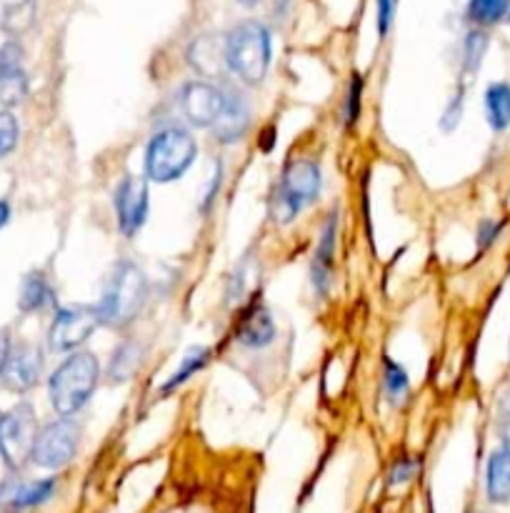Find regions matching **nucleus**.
Wrapping results in <instances>:
<instances>
[{"instance_id": "13", "label": "nucleus", "mask_w": 510, "mask_h": 513, "mask_svg": "<svg viewBox=\"0 0 510 513\" xmlns=\"http://www.w3.org/2000/svg\"><path fill=\"white\" fill-rule=\"evenodd\" d=\"M250 128V101L245 98V93L240 91H228L225 93V106L220 111L218 121L213 123V138L223 146L240 141V138L248 133Z\"/></svg>"}, {"instance_id": "9", "label": "nucleus", "mask_w": 510, "mask_h": 513, "mask_svg": "<svg viewBox=\"0 0 510 513\" xmlns=\"http://www.w3.org/2000/svg\"><path fill=\"white\" fill-rule=\"evenodd\" d=\"M113 206H115V221H118L120 233L125 238H133L140 228L148 221V208H150V191H148V178L145 176H123V181L115 186L113 193Z\"/></svg>"}, {"instance_id": "2", "label": "nucleus", "mask_w": 510, "mask_h": 513, "mask_svg": "<svg viewBox=\"0 0 510 513\" xmlns=\"http://www.w3.org/2000/svg\"><path fill=\"white\" fill-rule=\"evenodd\" d=\"M100 383V361L90 351H70L48 381L50 406L58 416L73 418L83 411Z\"/></svg>"}, {"instance_id": "11", "label": "nucleus", "mask_w": 510, "mask_h": 513, "mask_svg": "<svg viewBox=\"0 0 510 513\" xmlns=\"http://www.w3.org/2000/svg\"><path fill=\"white\" fill-rule=\"evenodd\" d=\"M43 363H45L43 351H40L35 343H28V341L13 343L8 363H5L0 378H3L5 388H10V391L28 393L38 386L40 376H43Z\"/></svg>"}, {"instance_id": "27", "label": "nucleus", "mask_w": 510, "mask_h": 513, "mask_svg": "<svg viewBox=\"0 0 510 513\" xmlns=\"http://www.w3.org/2000/svg\"><path fill=\"white\" fill-rule=\"evenodd\" d=\"M360 101H363V78L358 73H353L350 78V88H348V98H345V126H355L360 118Z\"/></svg>"}, {"instance_id": "20", "label": "nucleus", "mask_w": 510, "mask_h": 513, "mask_svg": "<svg viewBox=\"0 0 510 513\" xmlns=\"http://www.w3.org/2000/svg\"><path fill=\"white\" fill-rule=\"evenodd\" d=\"M485 121L495 133L510 128V83H490L483 98Z\"/></svg>"}, {"instance_id": "30", "label": "nucleus", "mask_w": 510, "mask_h": 513, "mask_svg": "<svg viewBox=\"0 0 510 513\" xmlns=\"http://www.w3.org/2000/svg\"><path fill=\"white\" fill-rule=\"evenodd\" d=\"M375 8H378V33L380 38H385L388 36L390 26H393L398 0H375Z\"/></svg>"}, {"instance_id": "19", "label": "nucleus", "mask_w": 510, "mask_h": 513, "mask_svg": "<svg viewBox=\"0 0 510 513\" xmlns=\"http://www.w3.org/2000/svg\"><path fill=\"white\" fill-rule=\"evenodd\" d=\"M140 361H143V346L138 341H123L120 346H115L113 356L108 363V383H125L138 373Z\"/></svg>"}, {"instance_id": "12", "label": "nucleus", "mask_w": 510, "mask_h": 513, "mask_svg": "<svg viewBox=\"0 0 510 513\" xmlns=\"http://www.w3.org/2000/svg\"><path fill=\"white\" fill-rule=\"evenodd\" d=\"M23 46L8 41L0 46V106H20L28 96V73L23 66Z\"/></svg>"}, {"instance_id": "1", "label": "nucleus", "mask_w": 510, "mask_h": 513, "mask_svg": "<svg viewBox=\"0 0 510 513\" xmlns=\"http://www.w3.org/2000/svg\"><path fill=\"white\" fill-rule=\"evenodd\" d=\"M145 301H148V278L143 268L135 266L133 261H120L110 273L108 286L103 288V296L95 306L100 326L123 331L140 316Z\"/></svg>"}, {"instance_id": "10", "label": "nucleus", "mask_w": 510, "mask_h": 513, "mask_svg": "<svg viewBox=\"0 0 510 513\" xmlns=\"http://www.w3.org/2000/svg\"><path fill=\"white\" fill-rule=\"evenodd\" d=\"M180 113L193 128H213L225 106V91L208 81H190L180 91Z\"/></svg>"}, {"instance_id": "5", "label": "nucleus", "mask_w": 510, "mask_h": 513, "mask_svg": "<svg viewBox=\"0 0 510 513\" xmlns=\"http://www.w3.org/2000/svg\"><path fill=\"white\" fill-rule=\"evenodd\" d=\"M198 156V143L188 128L165 126L145 148V178L153 183H173L188 173Z\"/></svg>"}, {"instance_id": "14", "label": "nucleus", "mask_w": 510, "mask_h": 513, "mask_svg": "<svg viewBox=\"0 0 510 513\" xmlns=\"http://www.w3.org/2000/svg\"><path fill=\"white\" fill-rule=\"evenodd\" d=\"M335 238H338V213H330L325 221L320 241L315 246L313 263H310V281L318 296H325L333 281V263H335Z\"/></svg>"}, {"instance_id": "26", "label": "nucleus", "mask_w": 510, "mask_h": 513, "mask_svg": "<svg viewBox=\"0 0 510 513\" xmlns=\"http://www.w3.org/2000/svg\"><path fill=\"white\" fill-rule=\"evenodd\" d=\"M18 141H20L18 118H15L8 108H3V111H0V161L8 158L10 153L18 148Z\"/></svg>"}, {"instance_id": "18", "label": "nucleus", "mask_w": 510, "mask_h": 513, "mask_svg": "<svg viewBox=\"0 0 510 513\" xmlns=\"http://www.w3.org/2000/svg\"><path fill=\"white\" fill-rule=\"evenodd\" d=\"M485 493L493 503L510 501V446H500L490 453L485 468Z\"/></svg>"}, {"instance_id": "35", "label": "nucleus", "mask_w": 510, "mask_h": 513, "mask_svg": "<svg viewBox=\"0 0 510 513\" xmlns=\"http://www.w3.org/2000/svg\"><path fill=\"white\" fill-rule=\"evenodd\" d=\"M240 6H245V8H255L258 6V3H263V0H238Z\"/></svg>"}, {"instance_id": "3", "label": "nucleus", "mask_w": 510, "mask_h": 513, "mask_svg": "<svg viewBox=\"0 0 510 513\" xmlns=\"http://www.w3.org/2000/svg\"><path fill=\"white\" fill-rule=\"evenodd\" d=\"M225 68L245 86H260L268 76L273 46L270 31L258 21H243L223 38Z\"/></svg>"}, {"instance_id": "36", "label": "nucleus", "mask_w": 510, "mask_h": 513, "mask_svg": "<svg viewBox=\"0 0 510 513\" xmlns=\"http://www.w3.org/2000/svg\"><path fill=\"white\" fill-rule=\"evenodd\" d=\"M505 21H508V23H510V11H508V18H505Z\"/></svg>"}, {"instance_id": "17", "label": "nucleus", "mask_w": 510, "mask_h": 513, "mask_svg": "<svg viewBox=\"0 0 510 513\" xmlns=\"http://www.w3.org/2000/svg\"><path fill=\"white\" fill-rule=\"evenodd\" d=\"M55 303V288L43 271H30L20 283V313H40Z\"/></svg>"}, {"instance_id": "4", "label": "nucleus", "mask_w": 510, "mask_h": 513, "mask_svg": "<svg viewBox=\"0 0 510 513\" xmlns=\"http://www.w3.org/2000/svg\"><path fill=\"white\" fill-rule=\"evenodd\" d=\"M323 188V176L320 166L308 158H298L285 166L278 186L273 188L268 201V213L278 226H288L300 216L308 203H313L320 196Z\"/></svg>"}, {"instance_id": "34", "label": "nucleus", "mask_w": 510, "mask_h": 513, "mask_svg": "<svg viewBox=\"0 0 510 513\" xmlns=\"http://www.w3.org/2000/svg\"><path fill=\"white\" fill-rule=\"evenodd\" d=\"M10 203L8 201H3V198H0V231H3L5 226H8V221H10Z\"/></svg>"}, {"instance_id": "23", "label": "nucleus", "mask_w": 510, "mask_h": 513, "mask_svg": "<svg viewBox=\"0 0 510 513\" xmlns=\"http://www.w3.org/2000/svg\"><path fill=\"white\" fill-rule=\"evenodd\" d=\"M383 391L390 406L398 408L408 401V393H410L408 373H405V368L400 366V363H395L393 358H385L383 361Z\"/></svg>"}, {"instance_id": "6", "label": "nucleus", "mask_w": 510, "mask_h": 513, "mask_svg": "<svg viewBox=\"0 0 510 513\" xmlns=\"http://www.w3.org/2000/svg\"><path fill=\"white\" fill-rule=\"evenodd\" d=\"M80 446V426L73 418H55V421L45 423L35 433L33 448H30V463L45 471H58V468L68 466L75 458Z\"/></svg>"}, {"instance_id": "16", "label": "nucleus", "mask_w": 510, "mask_h": 513, "mask_svg": "<svg viewBox=\"0 0 510 513\" xmlns=\"http://www.w3.org/2000/svg\"><path fill=\"white\" fill-rule=\"evenodd\" d=\"M58 488V481L55 478H40V481L30 483H15V486L8 488V493L3 496V506L8 508L10 513L30 511V508L43 506L45 501H50V496Z\"/></svg>"}, {"instance_id": "29", "label": "nucleus", "mask_w": 510, "mask_h": 513, "mask_svg": "<svg viewBox=\"0 0 510 513\" xmlns=\"http://www.w3.org/2000/svg\"><path fill=\"white\" fill-rule=\"evenodd\" d=\"M500 231H503V223L493 221V218H485L480 221L478 231H475V243H478V251H488L495 241H498Z\"/></svg>"}, {"instance_id": "32", "label": "nucleus", "mask_w": 510, "mask_h": 513, "mask_svg": "<svg viewBox=\"0 0 510 513\" xmlns=\"http://www.w3.org/2000/svg\"><path fill=\"white\" fill-rule=\"evenodd\" d=\"M500 436H503V446H510V391L500 401Z\"/></svg>"}, {"instance_id": "7", "label": "nucleus", "mask_w": 510, "mask_h": 513, "mask_svg": "<svg viewBox=\"0 0 510 513\" xmlns=\"http://www.w3.org/2000/svg\"><path fill=\"white\" fill-rule=\"evenodd\" d=\"M38 421L30 403H18L0 413V458L8 468L18 471L25 461H30Z\"/></svg>"}, {"instance_id": "28", "label": "nucleus", "mask_w": 510, "mask_h": 513, "mask_svg": "<svg viewBox=\"0 0 510 513\" xmlns=\"http://www.w3.org/2000/svg\"><path fill=\"white\" fill-rule=\"evenodd\" d=\"M418 471H420V461L403 456V458H398L393 466H390L388 483H390V486H403V483H408L410 478H413Z\"/></svg>"}, {"instance_id": "33", "label": "nucleus", "mask_w": 510, "mask_h": 513, "mask_svg": "<svg viewBox=\"0 0 510 513\" xmlns=\"http://www.w3.org/2000/svg\"><path fill=\"white\" fill-rule=\"evenodd\" d=\"M10 348H13V343H10L8 333L0 328V373H3L5 363H8V356H10Z\"/></svg>"}, {"instance_id": "24", "label": "nucleus", "mask_w": 510, "mask_h": 513, "mask_svg": "<svg viewBox=\"0 0 510 513\" xmlns=\"http://www.w3.org/2000/svg\"><path fill=\"white\" fill-rule=\"evenodd\" d=\"M208 358H210V348H205V346L190 348V351L183 356V361H180L178 371L170 373L168 381L163 383V393H173L175 388H180L183 383H188L195 373L203 371L205 363H208Z\"/></svg>"}, {"instance_id": "25", "label": "nucleus", "mask_w": 510, "mask_h": 513, "mask_svg": "<svg viewBox=\"0 0 510 513\" xmlns=\"http://www.w3.org/2000/svg\"><path fill=\"white\" fill-rule=\"evenodd\" d=\"M488 33L483 28H473V31L465 36L463 43V76L473 78L480 71V63H483L485 53H488Z\"/></svg>"}, {"instance_id": "22", "label": "nucleus", "mask_w": 510, "mask_h": 513, "mask_svg": "<svg viewBox=\"0 0 510 513\" xmlns=\"http://www.w3.org/2000/svg\"><path fill=\"white\" fill-rule=\"evenodd\" d=\"M188 58H190V66H193L195 71L203 73V76H215V73H218V61L225 66L223 41H220L218 46L213 36L200 38V41H195L193 46H190Z\"/></svg>"}, {"instance_id": "15", "label": "nucleus", "mask_w": 510, "mask_h": 513, "mask_svg": "<svg viewBox=\"0 0 510 513\" xmlns=\"http://www.w3.org/2000/svg\"><path fill=\"white\" fill-rule=\"evenodd\" d=\"M275 333H278V328H275L273 316H270V311L260 301H253L245 308L238 328H235L238 343L248 348H265L268 343L275 341Z\"/></svg>"}, {"instance_id": "21", "label": "nucleus", "mask_w": 510, "mask_h": 513, "mask_svg": "<svg viewBox=\"0 0 510 513\" xmlns=\"http://www.w3.org/2000/svg\"><path fill=\"white\" fill-rule=\"evenodd\" d=\"M510 0H468L465 18L473 28H493L508 18Z\"/></svg>"}, {"instance_id": "31", "label": "nucleus", "mask_w": 510, "mask_h": 513, "mask_svg": "<svg viewBox=\"0 0 510 513\" xmlns=\"http://www.w3.org/2000/svg\"><path fill=\"white\" fill-rule=\"evenodd\" d=\"M460 116H463V88H458L455 98L450 101L448 111H445V118H443L445 131H453V128L460 123Z\"/></svg>"}, {"instance_id": "8", "label": "nucleus", "mask_w": 510, "mask_h": 513, "mask_svg": "<svg viewBox=\"0 0 510 513\" xmlns=\"http://www.w3.org/2000/svg\"><path fill=\"white\" fill-rule=\"evenodd\" d=\"M100 326V318L95 306H63L55 311L48 328V346L58 353L78 351L95 328Z\"/></svg>"}]
</instances>
